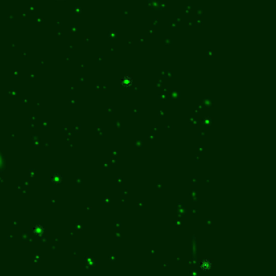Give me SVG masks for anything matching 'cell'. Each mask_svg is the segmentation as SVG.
<instances>
[{
	"label": "cell",
	"mask_w": 276,
	"mask_h": 276,
	"mask_svg": "<svg viewBox=\"0 0 276 276\" xmlns=\"http://www.w3.org/2000/svg\"><path fill=\"white\" fill-rule=\"evenodd\" d=\"M212 267V262L210 259H203L200 262V268L202 271H208Z\"/></svg>",
	"instance_id": "obj_1"
}]
</instances>
